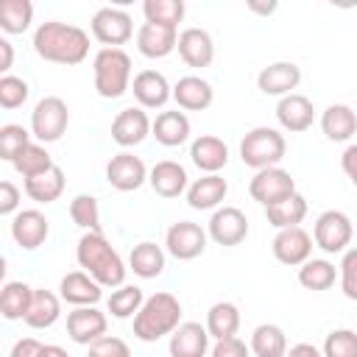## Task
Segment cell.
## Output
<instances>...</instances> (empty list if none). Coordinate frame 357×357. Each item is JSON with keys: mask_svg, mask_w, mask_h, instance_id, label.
I'll return each mask as SVG.
<instances>
[{"mask_svg": "<svg viewBox=\"0 0 357 357\" xmlns=\"http://www.w3.org/2000/svg\"><path fill=\"white\" fill-rule=\"evenodd\" d=\"M33 50L45 61L73 67V64H81L86 59L89 33L84 28H78V25L50 20V22H42L33 31Z\"/></svg>", "mask_w": 357, "mask_h": 357, "instance_id": "obj_1", "label": "cell"}, {"mask_svg": "<svg viewBox=\"0 0 357 357\" xmlns=\"http://www.w3.org/2000/svg\"><path fill=\"white\" fill-rule=\"evenodd\" d=\"M75 259L100 287H123L128 268L103 231H84L75 245Z\"/></svg>", "mask_w": 357, "mask_h": 357, "instance_id": "obj_2", "label": "cell"}, {"mask_svg": "<svg viewBox=\"0 0 357 357\" xmlns=\"http://www.w3.org/2000/svg\"><path fill=\"white\" fill-rule=\"evenodd\" d=\"M178 326H181V301L167 290L148 296L139 312L134 315V337L142 343H153L165 335H173Z\"/></svg>", "mask_w": 357, "mask_h": 357, "instance_id": "obj_3", "label": "cell"}, {"mask_svg": "<svg viewBox=\"0 0 357 357\" xmlns=\"http://www.w3.org/2000/svg\"><path fill=\"white\" fill-rule=\"evenodd\" d=\"M95 89L100 98L114 100L131 89V56L123 47H100L92 61Z\"/></svg>", "mask_w": 357, "mask_h": 357, "instance_id": "obj_4", "label": "cell"}, {"mask_svg": "<svg viewBox=\"0 0 357 357\" xmlns=\"http://www.w3.org/2000/svg\"><path fill=\"white\" fill-rule=\"evenodd\" d=\"M284 153H287L284 134H279L276 128H268V126H257V128L245 131V137L240 139V159H243V165H248L254 170L279 167Z\"/></svg>", "mask_w": 357, "mask_h": 357, "instance_id": "obj_5", "label": "cell"}, {"mask_svg": "<svg viewBox=\"0 0 357 357\" xmlns=\"http://www.w3.org/2000/svg\"><path fill=\"white\" fill-rule=\"evenodd\" d=\"M70 126V109L61 98L56 95H47L42 98L33 112H31V134L36 137V142H56L61 139V134L67 131Z\"/></svg>", "mask_w": 357, "mask_h": 357, "instance_id": "obj_6", "label": "cell"}, {"mask_svg": "<svg viewBox=\"0 0 357 357\" xmlns=\"http://www.w3.org/2000/svg\"><path fill=\"white\" fill-rule=\"evenodd\" d=\"M351 234H354V226H351V218L340 209H326L318 215L315 226H312V243L326 251V254H340L346 251V245L351 243Z\"/></svg>", "mask_w": 357, "mask_h": 357, "instance_id": "obj_7", "label": "cell"}, {"mask_svg": "<svg viewBox=\"0 0 357 357\" xmlns=\"http://www.w3.org/2000/svg\"><path fill=\"white\" fill-rule=\"evenodd\" d=\"M248 192L257 204H262L268 209L296 192V178L282 167H265V170L254 173V178L248 181Z\"/></svg>", "mask_w": 357, "mask_h": 357, "instance_id": "obj_8", "label": "cell"}, {"mask_svg": "<svg viewBox=\"0 0 357 357\" xmlns=\"http://www.w3.org/2000/svg\"><path fill=\"white\" fill-rule=\"evenodd\" d=\"M89 25H92V36H95L98 42H103L106 47H120V45H126V42L134 36V22H131V17H128L123 8H114V6L98 8Z\"/></svg>", "mask_w": 357, "mask_h": 357, "instance_id": "obj_9", "label": "cell"}, {"mask_svg": "<svg viewBox=\"0 0 357 357\" xmlns=\"http://www.w3.org/2000/svg\"><path fill=\"white\" fill-rule=\"evenodd\" d=\"M206 237H209V234H206L198 223H192V220H178V223H173V226L167 229L165 245H167V254H170V257L187 262V259H195V257H201V254L206 251Z\"/></svg>", "mask_w": 357, "mask_h": 357, "instance_id": "obj_10", "label": "cell"}, {"mask_svg": "<svg viewBox=\"0 0 357 357\" xmlns=\"http://www.w3.org/2000/svg\"><path fill=\"white\" fill-rule=\"evenodd\" d=\"M148 173H151V170L145 167V162H142L139 156L128 153V151L112 156L109 165H106V181H109L114 190H120V192H134V190H139V187L148 181Z\"/></svg>", "mask_w": 357, "mask_h": 357, "instance_id": "obj_11", "label": "cell"}, {"mask_svg": "<svg viewBox=\"0 0 357 357\" xmlns=\"http://www.w3.org/2000/svg\"><path fill=\"white\" fill-rule=\"evenodd\" d=\"M206 234L218 245H240L248 237V218L237 206H220L212 212Z\"/></svg>", "mask_w": 357, "mask_h": 357, "instance_id": "obj_12", "label": "cell"}, {"mask_svg": "<svg viewBox=\"0 0 357 357\" xmlns=\"http://www.w3.org/2000/svg\"><path fill=\"white\" fill-rule=\"evenodd\" d=\"M271 251L273 257L282 262V265H304L312 254V237L301 229V226H293V229H279L273 243H271Z\"/></svg>", "mask_w": 357, "mask_h": 357, "instance_id": "obj_13", "label": "cell"}, {"mask_svg": "<svg viewBox=\"0 0 357 357\" xmlns=\"http://www.w3.org/2000/svg\"><path fill=\"white\" fill-rule=\"evenodd\" d=\"M151 126L153 123L142 106H128V109L117 112V117L112 120V139L120 148H134L151 134Z\"/></svg>", "mask_w": 357, "mask_h": 357, "instance_id": "obj_14", "label": "cell"}, {"mask_svg": "<svg viewBox=\"0 0 357 357\" xmlns=\"http://www.w3.org/2000/svg\"><path fill=\"white\" fill-rule=\"evenodd\" d=\"M298 84H301V67L293 61H273V64L262 67L257 75V86L262 95L284 98V95H293V89Z\"/></svg>", "mask_w": 357, "mask_h": 357, "instance_id": "obj_15", "label": "cell"}, {"mask_svg": "<svg viewBox=\"0 0 357 357\" xmlns=\"http://www.w3.org/2000/svg\"><path fill=\"white\" fill-rule=\"evenodd\" d=\"M50 234V220L39 209H22L11 218V237L20 248L33 251L39 248Z\"/></svg>", "mask_w": 357, "mask_h": 357, "instance_id": "obj_16", "label": "cell"}, {"mask_svg": "<svg viewBox=\"0 0 357 357\" xmlns=\"http://www.w3.org/2000/svg\"><path fill=\"white\" fill-rule=\"evenodd\" d=\"M67 335L78 346H92L106 335V315L98 307H75L67 315Z\"/></svg>", "mask_w": 357, "mask_h": 357, "instance_id": "obj_17", "label": "cell"}, {"mask_svg": "<svg viewBox=\"0 0 357 357\" xmlns=\"http://www.w3.org/2000/svg\"><path fill=\"white\" fill-rule=\"evenodd\" d=\"M176 45H178V28L142 22L137 31V50L145 59H165L176 50Z\"/></svg>", "mask_w": 357, "mask_h": 357, "instance_id": "obj_18", "label": "cell"}, {"mask_svg": "<svg viewBox=\"0 0 357 357\" xmlns=\"http://www.w3.org/2000/svg\"><path fill=\"white\" fill-rule=\"evenodd\" d=\"M178 56L187 67H195V70H204L212 64L215 59V42L209 36V31L204 28H184L178 33Z\"/></svg>", "mask_w": 357, "mask_h": 357, "instance_id": "obj_19", "label": "cell"}, {"mask_svg": "<svg viewBox=\"0 0 357 357\" xmlns=\"http://www.w3.org/2000/svg\"><path fill=\"white\" fill-rule=\"evenodd\" d=\"M131 92L142 109H162L173 98V86L159 70H142L131 81Z\"/></svg>", "mask_w": 357, "mask_h": 357, "instance_id": "obj_20", "label": "cell"}, {"mask_svg": "<svg viewBox=\"0 0 357 357\" xmlns=\"http://www.w3.org/2000/svg\"><path fill=\"white\" fill-rule=\"evenodd\" d=\"M276 120H279V126H282L284 131L301 134V131H307V128L312 126V120H315V106H312V100H310L307 95H298V92L284 95V98H279V103H276Z\"/></svg>", "mask_w": 357, "mask_h": 357, "instance_id": "obj_21", "label": "cell"}, {"mask_svg": "<svg viewBox=\"0 0 357 357\" xmlns=\"http://www.w3.org/2000/svg\"><path fill=\"white\" fill-rule=\"evenodd\" d=\"M148 184H151L153 192L162 195V198H178L181 192H187L190 178H187V170H184L178 162L162 159V162H156V165L151 167Z\"/></svg>", "mask_w": 357, "mask_h": 357, "instance_id": "obj_22", "label": "cell"}, {"mask_svg": "<svg viewBox=\"0 0 357 357\" xmlns=\"http://www.w3.org/2000/svg\"><path fill=\"white\" fill-rule=\"evenodd\" d=\"M59 293H61V298H64L67 304H73V307H95V304L100 301V296H103L100 284H98L86 271H73V273L61 276Z\"/></svg>", "mask_w": 357, "mask_h": 357, "instance_id": "obj_23", "label": "cell"}, {"mask_svg": "<svg viewBox=\"0 0 357 357\" xmlns=\"http://www.w3.org/2000/svg\"><path fill=\"white\" fill-rule=\"evenodd\" d=\"M170 357H206L209 351V332L198 321H184L170 335Z\"/></svg>", "mask_w": 357, "mask_h": 357, "instance_id": "obj_24", "label": "cell"}, {"mask_svg": "<svg viewBox=\"0 0 357 357\" xmlns=\"http://www.w3.org/2000/svg\"><path fill=\"white\" fill-rule=\"evenodd\" d=\"M173 100H176L181 109H187V112H204V109L212 106L215 89H212V84H209L206 78H201V75H184V78H178L176 86H173Z\"/></svg>", "mask_w": 357, "mask_h": 357, "instance_id": "obj_25", "label": "cell"}, {"mask_svg": "<svg viewBox=\"0 0 357 357\" xmlns=\"http://www.w3.org/2000/svg\"><path fill=\"white\" fill-rule=\"evenodd\" d=\"M190 159H192V165H195L198 170H204V173H218V170H223L226 162H229V145H226L220 137H215V134H201V137L192 139V145H190Z\"/></svg>", "mask_w": 357, "mask_h": 357, "instance_id": "obj_26", "label": "cell"}, {"mask_svg": "<svg viewBox=\"0 0 357 357\" xmlns=\"http://www.w3.org/2000/svg\"><path fill=\"white\" fill-rule=\"evenodd\" d=\"M321 131L332 142H346L357 134V112L346 103H332L321 114Z\"/></svg>", "mask_w": 357, "mask_h": 357, "instance_id": "obj_27", "label": "cell"}, {"mask_svg": "<svg viewBox=\"0 0 357 357\" xmlns=\"http://www.w3.org/2000/svg\"><path fill=\"white\" fill-rule=\"evenodd\" d=\"M229 192V184L220 173H204L187 187V204L192 209H215Z\"/></svg>", "mask_w": 357, "mask_h": 357, "instance_id": "obj_28", "label": "cell"}, {"mask_svg": "<svg viewBox=\"0 0 357 357\" xmlns=\"http://www.w3.org/2000/svg\"><path fill=\"white\" fill-rule=\"evenodd\" d=\"M151 134L156 137L159 145L165 148H176L181 142L190 139V117L178 109H170V112H159L153 126H151Z\"/></svg>", "mask_w": 357, "mask_h": 357, "instance_id": "obj_29", "label": "cell"}, {"mask_svg": "<svg viewBox=\"0 0 357 357\" xmlns=\"http://www.w3.org/2000/svg\"><path fill=\"white\" fill-rule=\"evenodd\" d=\"M61 315V301L56 293L45 290V287H33V298H31V307H28V315L22 318L31 329H47L59 321Z\"/></svg>", "mask_w": 357, "mask_h": 357, "instance_id": "obj_30", "label": "cell"}, {"mask_svg": "<svg viewBox=\"0 0 357 357\" xmlns=\"http://www.w3.org/2000/svg\"><path fill=\"white\" fill-rule=\"evenodd\" d=\"M128 268H131L139 279H156V276H162V271H165V251H162L156 243H151V240L137 243V245L131 248V254H128Z\"/></svg>", "mask_w": 357, "mask_h": 357, "instance_id": "obj_31", "label": "cell"}, {"mask_svg": "<svg viewBox=\"0 0 357 357\" xmlns=\"http://www.w3.org/2000/svg\"><path fill=\"white\" fill-rule=\"evenodd\" d=\"M204 326H206L209 337H215V340L234 337L237 329H240V310H237L231 301H218V304L209 307Z\"/></svg>", "mask_w": 357, "mask_h": 357, "instance_id": "obj_32", "label": "cell"}, {"mask_svg": "<svg viewBox=\"0 0 357 357\" xmlns=\"http://www.w3.org/2000/svg\"><path fill=\"white\" fill-rule=\"evenodd\" d=\"M64 192V170L56 165L42 176L25 178V195L36 204H53Z\"/></svg>", "mask_w": 357, "mask_h": 357, "instance_id": "obj_33", "label": "cell"}, {"mask_svg": "<svg viewBox=\"0 0 357 357\" xmlns=\"http://www.w3.org/2000/svg\"><path fill=\"white\" fill-rule=\"evenodd\" d=\"M251 351L257 357H284L287 354V335L276 324H259L251 332Z\"/></svg>", "mask_w": 357, "mask_h": 357, "instance_id": "obj_34", "label": "cell"}, {"mask_svg": "<svg viewBox=\"0 0 357 357\" xmlns=\"http://www.w3.org/2000/svg\"><path fill=\"white\" fill-rule=\"evenodd\" d=\"M33 298V287H28L25 282H6L0 290V312L6 321H20L28 315Z\"/></svg>", "mask_w": 357, "mask_h": 357, "instance_id": "obj_35", "label": "cell"}, {"mask_svg": "<svg viewBox=\"0 0 357 357\" xmlns=\"http://www.w3.org/2000/svg\"><path fill=\"white\" fill-rule=\"evenodd\" d=\"M265 218H268V223L273 229H293V226H298L307 218V201H304V195L293 192L290 198L268 206L265 209Z\"/></svg>", "mask_w": 357, "mask_h": 357, "instance_id": "obj_36", "label": "cell"}, {"mask_svg": "<svg viewBox=\"0 0 357 357\" xmlns=\"http://www.w3.org/2000/svg\"><path fill=\"white\" fill-rule=\"evenodd\" d=\"M11 165H14V170H17L22 178H33V176H42V173H47L50 167H56L53 156L47 153V148H45L42 142H31Z\"/></svg>", "mask_w": 357, "mask_h": 357, "instance_id": "obj_37", "label": "cell"}, {"mask_svg": "<svg viewBox=\"0 0 357 357\" xmlns=\"http://www.w3.org/2000/svg\"><path fill=\"white\" fill-rule=\"evenodd\" d=\"M337 279V271L329 259H307L298 268V284L304 290H329Z\"/></svg>", "mask_w": 357, "mask_h": 357, "instance_id": "obj_38", "label": "cell"}, {"mask_svg": "<svg viewBox=\"0 0 357 357\" xmlns=\"http://www.w3.org/2000/svg\"><path fill=\"white\" fill-rule=\"evenodd\" d=\"M33 6L31 0H3L0 3V28L6 33H22L31 28Z\"/></svg>", "mask_w": 357, "mask_h": 357, "instance_id": "obj_39", "label": "cell"}, {"mask_svg": "<svg viewBox=\"0 0 357 357\" xmlns=\"http://www.w3.org/2000/svg\"><path fill=\"white\" fill-rule=\"evenodd\" d=\"M142 14H145V22L178 28V22L184 20V0H145Z\"/></svg>", "mask_w": 357, "mask_h": 357, "instance_id": "obj_40", "label": "cell"}, {"mask_svg": "<svg viewBox=\"0 0 357 357\" xmlns=\"http://www.w3.org/2000/svg\"><path fill=\"white\" fill-rule=\"evenodd\" d=\"M142 304H145V296H142V290L137 284H123V287L112 290V296L106 301V307H109V312L114 318H131V315L139 312Z\"/></svg>", "mask_w": 357, "mask_h": 357, "instance_id": "obj_41", "label": "cell"}, {"mask_svg": "<svg viewBox=\"0 0 357 357\" xmlns=\"http://www.w3.org/2000/svg\"><path fill=\"white\" fill-rule=\"evenodd\" d=\"M70 218L75 226L86 229V231H100V209H98V198L95 195H75L70 201Z\"/></svg>", "mask_w": 357, "mask_h": 357, "instance_id": "obj_42", "label": "cell"}, {"mask_svg": "<svg viewBox=\"0 0 357 357\" xmlns=\"http://www.w3.org/2000/svg\"><path fill=\"white\" fill-rule=\"evenodd\" d=\"M31 131L28 128H22V126H17V123H6L3 128H0V156L6 159V162H14L28 145H31Z\"/></svg>", "mask_w": 357, "mask_h": 357, "instance_id": "obj_43", "label": "cell"}, {"mask_svg": "<svg viewBox=\"0 0 357 357\" xmlns=\"http://www.w3.org/2000/svg\"><path fill=\"white\" fill-rule=\"evenodd\" d=\"M324 357H357V332L354 329H332L324 340Z\"/></svg>", "mask_w": 357, "mask_h": 357, "instance_id": "obj_44", "label": "cell"}, {"mask_svg": "<svg viewBox=\"0 0 357 357\" xmlns=\"http://www.w3.org/2000/svg\"><path fill=\"white\" fill-rule=\"evenodd\" d=\"M28 95H31L28 81H22L17 75H3L0 78V106L3 109H20L28 100Z\"/></svg>", "mask_w": 357, "mask_h": 357, "instance_id": "obj_45", "label": "cell"}, {"mask_svg": "<svg viewBox=\"0 0 357 357\" xmlns=\"http://www.w3.org/2000/svg\"><path fill=\"white\" fill-rule=\"evenodd\" d=\"M340 290L346 298L357 301V245L343 251L340 259Z\"/></svg>", "mask_w": 357, "mask_h": 357, "instance_id": "obj_46", "label": "cell"}, {"mask_svg": "<svg viewBox=\"0 0 357 357\" xmlns=\"http://www.w3.org/2000/svg\"><path fill=\"white\" fill-rule=\"evenodd\" d=\"M86 357H131V349L123 337L114 335H103L100 340H95L86 351Z\"/></svg>", "mask_w": 357, "mask_h": 357, "instance_id": "obj_47", "label": "cell"}, {"mask_svg": "<svg viewBox=\"0 0 357 357\" xmlns=\"http://www.w3.org/2000/svg\"><path fill=\"white\" fill-rule=\"evenodd\" d=\"M251 346H245V340H240L237 335L234 337H226V340H215L209 357H248Z\"/></svg>", "mask_w": 357, "mask_h": 357, "instance_id": "obj_48", "label": "cell"}, {"mask_svg": "<svg viewBox=\"0 0 357 357\" xmlns=\"http://www.w3.org/2000/svg\"><path fill=\"white\" fill-rule=\"evenodd\" d=\"M20 206V190L11 181H0V215H14Z\"/></svg>", "mask_w": 357, "mask_h": 357, "instance_id": "obj_49", "label": "cell"}, {"mask_svg": "<svg viewBox=\"0 0 357 357\" xmlns=\"http://www.w3.org/2000/svg\"><path fill=\"white\" fill-rule=\"evenodd\" d=\"M45 343H39L36 337H20L14 346H11V354L8 357H39Z\"/></svg>", "mask_w": 357, "mask_h": 357, "instance_id": "obj_50", "label": "cell"}, {"mask_svg": "<svg viewBox=\"0 0 357 357\" xmlns=\"http://www.w3.org/2000/svg\"><path fill=\"white\" fill-rule=\"evenodd\" d=\"M340 167H343V173L349 176V181L357 187V142H351V145L343 151V156H340Z\"/></svg>", "mask_w": 357, "mask_h": 357, "instance_id": "obj_51", "label": "cell"}, {"mask_svg": "<svg viewBox=\"0 0 357 357\" xmlns=\"http://www.w3.org/2000/svg\"><path fill=\"white\" fill-rule=\"evenodd\" d=\"M284 357H324V351L318 346H312V343H296V346L287 349Z\"/></svg>", "mask_w": 357, "mask_h": 357, "instance_id": "obj_52", "label": "cell"}, {"mask_svg": "<svg viewBox=\"0 0 357 357\" xmlns=\"http://www.w3.org/2000/svg\"><path fill=\"white\" fill-rule=\"evenodd\" d=\"M11 61H14V47H11V42H8V39H0V70H3V73H8Z\"/></svg>", "mask_w": 357, "mask_h": 357, "instance_id": "obj_53", "label": "cell"}, {"mask_svg": "<svg viewBox=\"0 0 357 357\" xmlns=\"http://www.w3.org/2000/svg\"><path fill=\"white\" fill-rule=\"evenodd\" d=\"M39 357H70V354L61 346H56V343H45L42 351H39Z\"/></svg>", "mask_w": 357, "mask_h": 357, "instance_id": "obj_54", "label": "cell"}, {"mask_svg": "<svg viewBox=\"0 0 357 357\" xmlns=\"http://www.w3.org/2000/svg\"><path fill=\"white\" fill-rule=\"evenodd\" d=\"M248 11H254V14H273L276 11V3H248Z\"/></svg>", "mask_w": 357, "mask_h": 357, "instance_id": "obj_55", "label": "cell"}]
</instances>
